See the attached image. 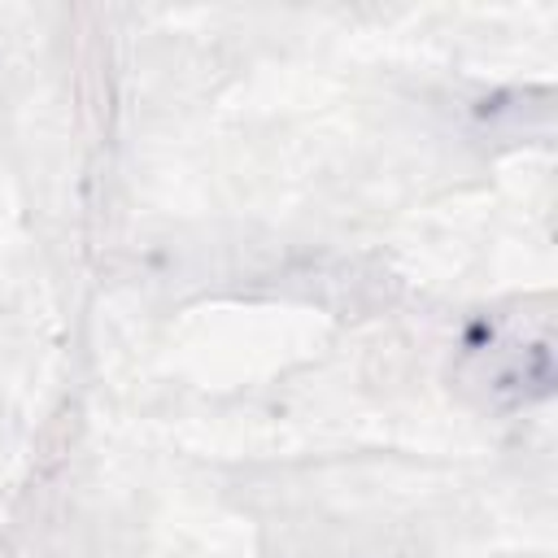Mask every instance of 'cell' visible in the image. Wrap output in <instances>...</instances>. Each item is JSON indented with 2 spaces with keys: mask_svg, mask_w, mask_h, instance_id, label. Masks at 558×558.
I'll return each mask as SVG.
<instances>
[{
  "mask_svg": "<svg viewBox=\"0 0 558 558\" xmlns=\"http://www.w3.org/2000/svg\"><path fill=\"white\" fill-rule=\"evenodd\" d=\"M554 336H549V310L536 314H506L488 327L484 340H475L458 366L462 388L480 392L484 405H519L532 397H545L554 384Z\"/></svg>",
  "mask_w": 558,
  "mask_h": 558,
  "instance_id": "1",
  "label": "cell"
}]
</instances>
